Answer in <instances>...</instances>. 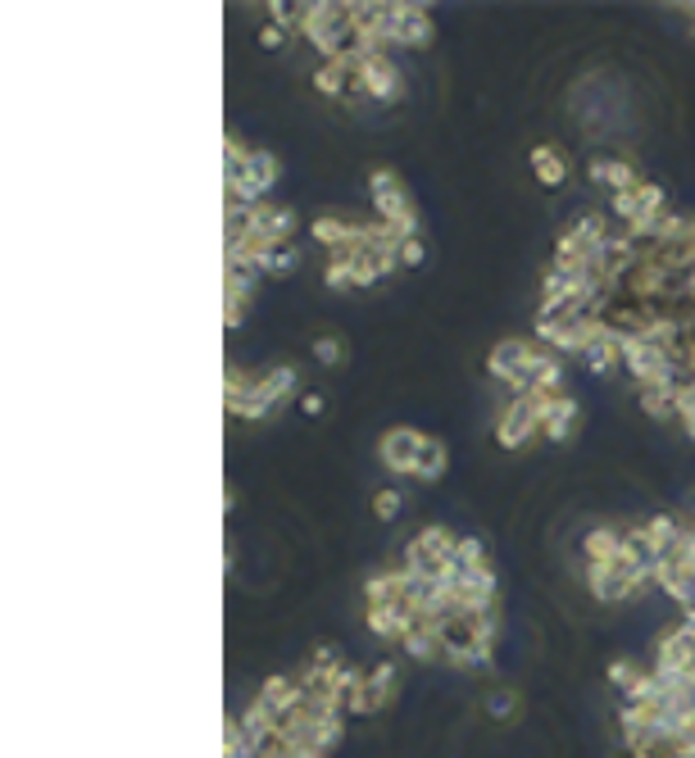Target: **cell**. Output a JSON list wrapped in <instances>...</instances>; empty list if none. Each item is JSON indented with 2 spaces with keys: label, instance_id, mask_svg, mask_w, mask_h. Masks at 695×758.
<instances>
[{
  "label": "cell",
  "instance_id": "obj_1",
  "mask_svg": "<svg viewBox=\"0 0 695 758\" xmlns=\"http://www.w3.org/2000/svg\"><path fill=\"white\" fill-rule=\"evenodd\" d=\"M369 191H373L378 223L396 228L405 241H409V236H418V228H422V219H418V205H414V196L405 191V182H401L396 173H391V168H373V173H369Z\"/></svg>",
  "mask_w": 695,
  "mask_h": 758
},
{
  "label": "cell",
  "instance_id": "obj_2",
  "mask_svg": "<svg viewBox=\"0 0 695 758\" xmlns=\"http://www.w3.org/2000/svg\"><path fill=\"white\" fill-rule=\"evenodd\" d=\"M532 354H536V341L505 337V341H496L491 354H487V373L509 390V396H532V373H528Z\"/></svg>",
  "mask_w": 695,
  "mask_h": 758
},
{
  "label": "cell",
  "instance_id": "obj_3",
  "mask_svg": "<svg viewBox=\"0 0 695 758\" xmlns=\"http://www.w3.org/2000/svg\"><path fill=\"white\" fill-rule=\"evenodd\" d=\"M355 96H369V101H382V105L405 96V78H401L396 65H391V55H364V65H359V73L350 82V101Z\"/></svg>",
  "mask_w": 695,
  "mask_h": 758
},
{
  "label": "cell",
  "instance_id": "obj_4",
  "mask_svg": "<svg viewBox=\"0 0 695 758\" xmlns=\"http://www.w3.org/2000/svg\"><path fill=\"white\" fill-rule=\"evenodd\" d=\"M296 382H300V373L291 369V363H278V369L259 373L255 396H251L246 405H241V413H236V418H246V422H264V418L274 413L278 405H287V400L296 396Z\"/></svg>",
  "mask_w": 695,
  "mask_h": 758
},
{
  "label": "cell",
  "instance_id": "obj_5",
  "mask_svg": "<svg viewBox=\"0 0 695 758\" xmlns=\"http://www.w3.org/2000/svg\"><path fill=\"white\" fill-rule=\"evenodd\" d=\"M536 432H541L536 390H532V396H509V400L500 405V418H496V441H500L505 450H523Z\"/></svg>",
  "mask_w": 695,
  "mask_h": 758
},
{
  "label": "cell",
  "instance_id": "obj_6",
  "mask_svg": "<svg viewBox=\"0 0 695 758\" xmlns=\"http://www.w3.org/2000/svg\"><path fill=\"white\" fill-rule=\"evenodd\" d=\"M428 445V436H422L418 428H391L382 432L378 441V459L386 473H396V477H414V464H418V450Z\"/></svg>",
  "mask_w": 695,
  "mask_h": 758
},
{
  "label": "cell",
  "instance_id": "obj_7",
  "mask_svg": "<svg viewBox=\"0 0 695 758\" xmlns=\"http://www.w3.org/2000/svg\"><path fill=\"white\" fill-rule=\"evenodd\" d=\"M587 591L600 604H627V599H637L646 586L632 578V572H623L618 563H587Z\"/></svg>",
  "mask_w": 695,
  "mask_h": 758
},
{
  "label": "cell",
  "instance_id": "obj_8",
  "mask_svg": "<svg viewBox=\"0 0 695 758\" xmlns=\"http://www.w3.org/2000/svg\"><path fill=\"white\" fill-rule=\"evenodd\" d=\"M536 418H541V436L564 445L572 436V428H578V400L568 396H536Z\"/></svg>",
  "mask_w": 695,
  "mask_h": 758
},
{
  "label": "cell",
  "instance_id": "obj_9",
  "mask_svg": "<svg viewBox=\"0 0 695 758\" xmlns=\"http://www.w3.org/2000/svg\"><path fill=\"white\" fill-rule=\"evenodd\" d=\"M432 42V14L428 5H391V46L422 50Z\"/></svg>",
  "mask_w": 695,
  "mask_h": 758
},
{
  "label": "cell",
  "instance_id": "obj_10",
  "mask_svg": "<svg viewBox=\"0 0 695 758\" xmlns=\"http://www.w3.org/2000/svg\"><path fill=\"white\" fill-rule=\"evenodd\" d=\"M300 219H296V209H282V205H255L251 209V232L259 241H268V246H291V236H296Z\"/></svg>",
  "mask_w": 695,
  "mask_h": 758
},
{
  "label": "cell",
  "instance_id": "obj_11",
  "mask_svg": "<svg viewBox=\"0 0 695 758\" xmlns=\"http://www.w3.org/2000/svg\"><path fill=\"white\" fill-rule=\"evenodd\" d=\"M359 232H364V223H346V219H332V214H318L310 223V236L318 241V246H327V255L359 246Z\"/></svg>",
  "mask_w": 695,
  "mask_h": 758
},
{
  "label": "cell",
  "instance_id": "obj_12",
  "mask_svg": "<svg viewBox=\"0 0 695 758\" xmlns=\"http://www.w3.org/2000/svg\"><path fill=\"white\" fill-rule=\"evenodd\" d=\"M528 164H532V177H536V182H541V187H546V191H559L564 182H568V160L559 155L555 145H532Z\"/></svg>",
  "mask_w": 695,
  "mask_h": 758
},
{
  "label": "cell",
  "instance_id": "obj_13",
  "mask_svg": "<svg viewBox=\"0 0 695 758\" xmlns=\"http://www.w3.org/2000/svg\"><path fill=\"white\" fill-rule=\"evenodd\" d=\"M591 182H604V187L618 196V191H637L646 177L637 173L632 160H591Z\"/></svg>",
  "mask_w": 695,
  "mask_h": 758
},
{
  "label": "cell",
  "instance_id": "obj_14",
  "mask_svg": "<svg viewBox=\"0 0 695 758\" xmlns=\"http://www.w3.org/2000/svg\"><path fill=\"white\" fill-rule=\"evenodd\" d=\"M255 386H259V377L246 373L241 363H228V369H223V405H228L232 418L241 413V405H246V400L255 396Z\"/></svg>",
  "mask_w": 695,
  "mask_h": 758
},
{
  "label": "cell",
  "instance_id": "obj_15",
  "mask_svg": "<svg viewBox=\"0 0 695 758\" xmlns=\"http://www.w3.org/2000/svg\"><path fill=\"white\" fill-rule=\"evenodd\" d=\"M623 550V532L618 527H610V523H600V527H591L587 532V540H582V555H587V563H614V555Z\"/></svg>",
  "mask_w": 695,
  "mask_h": 758
},
{
  "label": "cell",
  "instance_id": "obj_16",
  "mask_svg": "<svg viewBox=\"0 0 695 758\" xmlns=\"http://www.w3.org/2000/svg\"><path fill=\"white\" fill-rule=\"evenodd\" d=\"M637 400H641V413L655 418V422L677 418V390H673V386H641Z\"/></svg>",
  "mask_w": 695,
  "mask_h": 758
},
{
  "label": "cell",
  "instance_id": "obj_17",
  "mask_svg": "<svg viewBox=\"0 0 695 758\" xmlns=\"http://www.w3.org/2000/svg\"><path fill=\"white\" fill-rule=\"evenodd\" d=\"M445 468H450V450H445L441 441H432V436H428V445L418 450L414 481H441V477H445Z\"/></svg>",
  "mask_w": 695,
  "mask_h": 758
},
{
  "label": "cell",
  "instance_id": "obj_18",
  "mask_svg": "<svg viewBox=\"0 0 695 758\" xmlns=\"http://www.w3.org/2000/svg\"><path fill=\"white\" fill-rule=\"evenodd\" d=\"M350 82H355V73L346 65H318L314 69V91H318V96H327V101L350 96Z\"/></svg>",
  "mask_w": 695,
  "mask_h": 758
},
{
  "label": "cell",
  "instance_id": "obj_19",
  "mask_svg": "<svg viewBox=\"0 0 695 758\" xmlns=\"http://www.w3.org/2000/svg\"><path fill=\"white\" fill-rule=\"evenodd\" d=\"M582 363L591 373H614L618 363H623V341H618V331L614 337H604V341H595L587 354H582Z\"/></svg>",
  "mask_w": 695,
  "mask_h": 758
},
{
  "label": "cell",
  "instance_id": "obj_20",
  "mask_svg": "<svg viewBox=\"0 0 695 758\" xmlns=\"http://www.w3.org/2000/svg\"><path fill=\"white\" fill-rule=\"evenodd\" d=\"M323 282H327L332 291H350V287H355V255H350V250H332V255H327Z\"/></svg>",
  "mask_w": 695,
  "mask_h": 758
},
{
  "label": "cell",
  "instance_id": "obj_21",
  "mask_svg": "<svg viewBox=\"0 0 695 758\" xmlns=\"http://www.w3.org/2000/svg\"><path fill=\"white\" fill-rule=\"evenodd\" d=\"M364 622L378 641L396 645V604H373V609H364Z\"/></svg>",
  "mask_w": 695,
  "mask_h": 758
},
{
  "label": "cell",
  "instance_id": "obj_22",
  "mask_svg": "<svg viewBox=\"0 0 695 758\" xmlns=\"http://www.w3.org/2000/svg\"><path fill=\"white\" fill-rule=\"evenodd\" d=\"M296 268H300L296 241H291V246H274V250H268V259H264V272H268V278H291Z\"/></svg>",
  "mask_w": 695,
  "mask_h": 758
},
{
  "label": "cell",
  "instance_id": "obj_23",
  "mask_svg": "<svg viewBox=\"0 0 695 758\" xmlns=\"http://www.w3.org/2000/svg\"><path fill=\"white\" fill-rule=\"evenodd\" d=\"M455 563H464V568H491V559H487V545H482L477 536H460Z\"/></svg>",
  "mask_w": 695,
  "mask_h": 758
},
{
  "label": "cell",
  "instance_id": "obj_24",
  "mask_svg": "<svg viewBox=\"0 0 695 758\" xmlns=\"http://www.w3.org/2000/svg\"><path fill=\"white\" fill-rule=\"evenodd\" d=\"M310 354H314V359L323 363V369H337V363L346 359V350H341V341H337V337H314Z\"/></svg>",
  "mask_w": 695,
  "mask_h": 758
},
{
  "label": "cell",
  "instance_id": "obj_25",
  "mask_svg": "<svg viewBox=\"0 0 695 758\" xmlns=\"http://www.w3.org/2000/svg\"><path fill=\"white\" fill-rule=\"evenodd\" d=\"M401 509H405V500H401V491H396V487H382V491L373 495V513H378L382 523H391Z\"/></svg>",
  "mask_w": 695,
  "mask_h": 758
},
{
  "label": "cell",
  "instance_id": "obj_26",
  "mask_svg": "<svg viewBox=\"0 0 695 758\" xmlns=\"http://www.w3.org/2000/svg\"><path fill=\"white\" fill-rule=\"evenodd\" d=\"M422 259H428V246H422V236L401 241V268H418Z\"/></svg>",
  "mask_w": 695,
  "mask_h": 758
},
{
  "label": "cell",
  "instance_id": "obj_27",
  "mask_svg": "<svg viewBox=\"0 0 695 758\" xmlns=\"http://www.w3.org/2000/svg\"><path fill=\"white\" fill-rule=\"evenodd\" d=\"M614 214H618L623 223L637 219V214H641V209H637V191H618V196H614Z\"/></svg>",
  "mask_w": 695,
  "mask_h": 758
},
{
  "label": "cell",
  "instance_id": "obj_28",
  "mask_svg": "<svg viewBox=\"0 0 695 758\" xmlns=\"http://www.w3.org/2000/svg\"><path fill=\"white\" fill-rule=\"evenodd\" d=\"M491 713L496 718H513V713H519V700H513V695H491Z\"/></svg>",
  "mask_w": 695,
  "mask_h": 758
},
{
  "label": "cell",
  "instance_id": "obj_29",
  "mask_svg": "<svg viewBox=\"0 0 695 758\" xmlns=\"http://www.w3.org/2000/svg\"><path fill=\"white\" fill-rule=\"evenodd\" d=\"M282 37H287L282 27H274V23H268L264 33H259V46H264V50H278V46H282Z\"/></svg>",
  "mask_w": 695,
  "mask_h": 758
},
{
  "label": "cell",
  "instance_id": "obj_30",
  "mask_svg": "<svg viewBox=\"0 0 695 758\" xmlns=\"http://www.w3.org/2000/svg\"><path fill=\"white\" fill-rule=\"evenodd\" d=\"M300 413H305V418H318V413H323V396H318V390L300 396Z\"/></svg>",
  "mask_w": 695,
  "mask_h": 758
},
{
  "label": "cell",
  "instance_id": "obj_31",
  "mask_svg": "<svg viewBox=\"0 0 695 758\" xmlns=\"http://www.w3.org/2000/svg\"><path fill=\"white\" fill-rule=\"evenodd\" d=\"M691 250H695V214H691Z\"/></svg>",
  "mask_w": 695,
  "mask_h": 758
},
{
  "label": "cell",
  "instance_id": "obj_32",
  "mask_svg": "<svg viewBox=\"0 0 695 758\" xmlns=\"http://www.w3.org/2000/svg\"><path fill=\"white\" fill-rule=\"evenodd\" d=\"M686 441H695V422H691V428H686Z\"/></svg>",
  "mask_w": 695,
  "mask_h": 758
},
{
  "label": "cell",
  "instance_id": "obj_33",
  "mask_svg": "<svg viewBox=\"0 0 695 758\" xmlns=\"http://www.w3.org/2000/svg\"><path fill=\"white\" fill-rule=\"evenodd\" d=\"M691 19H695V5H691Z\"/></svg>",
  "mask_w": 695,
  "mask_h": 758
}]
</instances>
